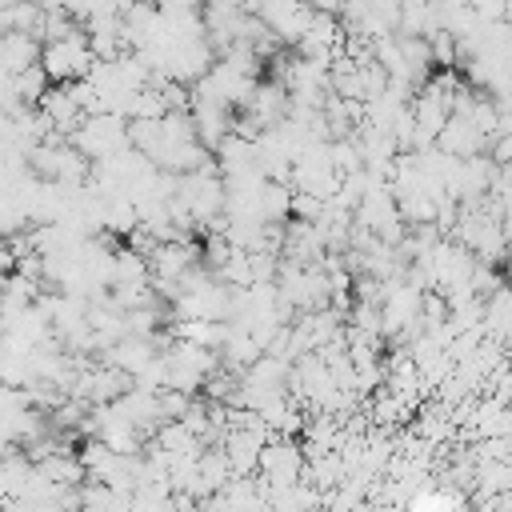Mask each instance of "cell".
Masks as SVG:
<instances>
[{
	"label": "cell",
	"instance_id": "obj_1",
	"mask_svg": "<svg viewBox=\"0 0 512 512\" xmlns=\"http://www.w3.org/2000/svg\"><path fill=\"white\" fill-rule=\"evenodd\" d=\"M92 64H96V56H92V44H88L84 28L68 32L64 40H48L40 48V68L52 84H76L92 72Z\"/></svg>",
	"mask_w": 512,
	"mask_h": 512
},
{
	"label": "cell",
	"instance_id": "obj_2",
	"mask_svg": "<svg viewBox=\"0 0 512 512\" xmlns=\"http://www.w3.org/2000/svg\"><path fill=\"white\" fill-rule=\"evenodd\" d=\"M240 4V12H248V16H260V8H264V0H236Z\"/></svg>",
	"mask_w": 512,
	"mask_h": 512
}]
</instances>
